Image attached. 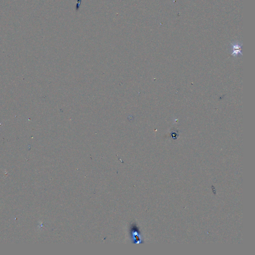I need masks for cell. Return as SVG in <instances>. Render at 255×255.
Masks as SVG:
<instances>
[{
	"mask_svg": "<svg viewBox=\"0 0 255 255\" xmlns=\"http://www.w3.org/2000/svg\"><path fill=\"white\" fill-rule=\"evenodd\" d=\"M242 44L238 42H233L231 44V51L232 52L231 55L234 57L241 55H242L241 52Z\"/></svg>",
	"mask_w": 255,
	"mask_h": 255,
	"instance_id": "cell-1",
	"label": "cell"
}]
</instances>
